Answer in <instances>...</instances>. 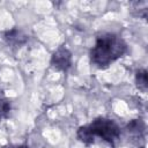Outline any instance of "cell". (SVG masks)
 I'll return each instance as SVG.
<instances>
[{"instance_id": "cell-1", "label": "cell", "mask_w": 148, "mask_h": 148, "mask_svg": "<svg viewBox=\"0 0 148 148\" xmlns=\"http://www.w3.org/2000/svg\"><path fill=\"white\" fill-rule=\"evenodd\" d=\"M127 52L125 40L112 32H104L97 36L90 50V61L98 68H106Z\"/></svg>"}, {"instance_id": "cell-2", "label": "cell", "mask_w": 148, "mask_h": 148, "mask_svg": "<svg viewBox=\"0 0 148 148\" xmlns=\"http://www.w3.org/2000/svg\"><path fill=\"white\" fill-rule=\"evenodd\" d=\"M76 136L81 142L86 145L92 143L95 136L110 145H114V142L120 136V127L113 119L98 117L95 118L90 124L81 126L77 130Z\"/></svg>"}, {"instance_id": "cell-3", "label": "cell", "mask_w": 148, "mask_h": 148, "mask_svg": "<svg viewBox=\"0 0 148 148\" xmlns=\"http://www.w3.org/2000/svg\"><path fill=\"white\" fill-rule=\"evenodd\" d=\"M50 64L57 71L67 72L72 66V52L65 45L59 46L53 52Z\"/></svg>"}, {"instance_id": "cell-4", "label": "cell", "mask_w": 148, "mask_h": 148, "mask_svg": "<svg viewBox=\"0 0 148 148\" xmlns=\"http://www.w3.org/2000/svg\"><path fill=\"white\" fill-rule=\"evenodd\" d=\"M127 132L132 135L135 136V139H142L145 138V132H146V126L143 124V121H141L140 119L133 120L127 125Z\"/></svg>"}, {"instance_id": "cell-5", "label": "cell", "mask_w": 148, "mask_h": 148, "mask_svg": "<svg viewBox=\"0 0 148 148\" xmlns=\"http://www.w3.org/2000/svg\"><path fill=\"white\" fill-rule=\"evenodd\" d=\"M5 39L9 44H15V45H21L27 40V36L23 35L22 31L17 29H13L10 31H7L5 34Z\"/></svg>"}, {"instance_id": "cell-6", "label": "cell", "mask_w": 148, "mask_h": 148, "mask_svg": "<svg viewBox=\"0 0 148 148\" xmlns=\"http://www.w3.org/2000/svg\"><path fill=\"white\" fill-rule=\"evenodd\" d=\"M135 83L136 87L142 90L143 92L147 91V87H148V77H147V71L146 69H139L135 73Z\"/></svg>"}, {"instance_id": "cell-7", "label": "cell", "mask_w": 148, "mask_h": 148, "mask_svg": "<svg viewBox=\"0 0 148 148\" xmlns=\"http://www.w3.org/2000/svg\"><path fill=\"white\" fill-rule=\"evenodd\" d=\"M10 102L5 97L3 92L0 90V118L7 117L10 111Z\"/></svg>"}, {"instance_id": "cell-8", "label": "cell", "mask_w": 148, "mask_h": 148, "mask_svg": "<svg viewBox=\"0 0 148 148\" xmlns=\"http://www.w3.org/2000/svg\"><path fill=\"white\" fill-rule=\"evenodd\" d=\"M16 148H29V146H27V145H20Z\"/></svg>"}]
</instances>
